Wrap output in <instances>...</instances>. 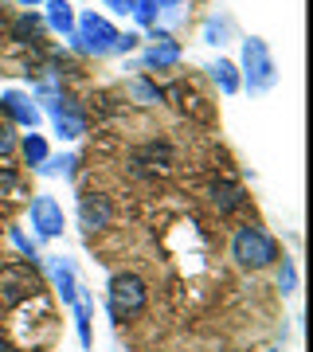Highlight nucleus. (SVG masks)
I'll return each mask as SVG.
<instances>
[{"instance_id":"423d86ee","label":"nucleus","mask_w":313,"mask_h":352,"mask_svg":"<svg viewBox=\"0 0 313 352\" xmlns=\"http://www.w3.org/2000/svg\"><path fill=\"white\" fill-rule=\"evenodd\" d=\"M47 110H51V122H55V133H59L63 141H78L87 133V118H83V110L75 106V98L59 94L55 102H47Z\"/></svg>"},{"instance_id":"7c9ffc66","label":"nucleus","mask_w":313,"mask_h":352,"mask_svg":"<svg viewBox=\"0 0 313 352\" xmlns=\"http://www.w3.org/2000/svg\"><path fill=\"white\" fill-rule=\"evenodd\" d=\"M0 235H4V227H0Z\"/></svg>"},{"instance_id":"bb28decb","label":"nucleus","mask_w":313,"mask_h":352,"mask_svg":"<svg viewBox=\"0 0 313 352\" xmlns=\"http://www.w3.org/2000/svg\"><path fill=\"white\" fill-rule=\"evenodd\" d=\"M106 8H114L118 16H125L129 12V0H106Z\"/></svg>"},{"instance_id":"f257e3e1","label":"nucleus","mask_w":313,"mask_h":352,"mask_svg":"<svg viewBox=\"0 0 313 352\" xmlns=\"http://www.w3.org/2000/svg\"><path fill=\"white\" fill-rule=\"evenodd\" d=\"M239 87H247L250 94H266V90H274L278 82V63L270 47H266V39L250 36L243 39V55H239Z\"/></svg>"},{"instance_id":"1a4fd4ad","label":"nucleus","mask_w":313,"mask_h":352,"mask_svg":"<svg viewBox=\"0 0 313 352\" xmlns=\"http://www.w3.org/2000/svg\"><path fill=\"white\" fill-rule=\"evenodd\" d=\"M0 110L8 113L16 126L32 129V133H36L39 118H43V113H39V106H36V98H28L24 90H4V94H0Z\"/></svg>"},{"instance_id":"f3484780","label":"nucleus","mask_w":313,"mask_h":352,"mask_svg":"<svg viewBox=\"0 0 313 352\" xmlns=\"http://www.w3.org/2000/svg\"><path fill=\"white\" fill-rule=\"evenodd\" d=\"M125 90H129V94L141 102V106H153V102H161V98H164L161 90L149 82V78H129V82H125Z\"/></svg>"},{"instance_id":"cd10ccee","label":"nucleus","mask_w":313,"mask_h":352,"mask_svg":"<svg viewBox=\"0 0 313 352\" xmlns=\"http://www.w3.org/2000/svg\"><path fill=\"white\" fill-rule=\"evenodd\" d=\"M157 8H173V4H184V0H153Z\"/></svg>"},{"instance_id":"f03ea898","label":"nucleus","mask_w":313,"mask_h":352,"mask_svg":"<svg viewBox=\"0 0 313 352\" xmlns=\"http://www.w3.org/2000/svg\"><path fill=\"white\" fill-rule=\"evenodd\" d=\"M231 258H235L243 270H266V266L278 263V243L274 235H266L263 227H239L235 239H231Z\"/></svg>"},{"instance_id":"4468645a","label":"nucleus","mask_w":313,"mask_h":352,"mask_svg":"<svg viewBox=\"0 0 313 352\" xmlns=\"http://www.w3.org/2000/svg\"><path fill=\"white\" fill-rule=\"evenodd\" d=\"M208 75H212V82L224 90L227 98H231V94H239V67L231 63V59H215V63L208 67Z\"/></svg>"},{"instance_id":"39448f33","label":"nucleus","mask_w":313,"mask_h":352,"mask_svg":"<svg viewBox=\"0 0 313 352\" xmlns=\"http://www.w3.org/2000/svg\"><path fill=\"white\" fill-rule=\"evenodd\" d=\"M39 289H43V282H39V274L32 270V263L0 266V302L4 305H20V302H28V298H36Z\"/></svg>"},{"instance_id":"9d476101","label":"nucleus","mask_w":313,"mask_h":352,"mask_svg":"<svg viewBox=\"0 0 313 352\" xmlns=\"http://www.w3.org/2000/svg\"><path fill=\"white\" fill-rule=\"evenodd\" d=\"M176 63H180V43H176L169 32L157 28V32H153V47L141 55V67H145V71H164V67H176Z\"/></svg>"},{"instance_id":"dca6fc26","label":"nucleus","mask_w":313,"mask_h":352,"mask_svg":"<svg viewBox=\"0 0 313 352\" xmlns=\"http://www.w3.org/2000/svg\"><path fill=\"white\" fill-rule=\"evenodd\" d=\"M20 153H24L28 164H36V168H39V164L47 161V141L39 138V133H28V138L20 141Z\"/></svg>"},{"instance_id":"a878e982","label":"nucleus","mask_w":313,"mask_h":352,"mask_svg":"<svg viewBox=\"0 0 313 352\" xmlns=\"http://www.w3.org/2000/svg\"><path fill=\"white\" fill-rule=\"evenodd\" d=\"M12 145H16L12 126H0V157H4V153H12Z\"/></svg>"},{"instance_id":"f8f14e48","label":"nucleus","mask_w":313,"mask_h":352,"mask_svg":"<svg viewBox=\"0 0 313 352\" xmlns=\"http://www.w3.org/2000/svg\"><path fill=\"white\" fill-rule=\"evenodd\" d=\"M47 274H51V282H55V289L63 294V302L75 305V298H78L75 263H71V258H63V254H51V258H47Z\"/></svg>"},{"instance_id":"c756f323","label":"nucleus","mask_w":313,"mask_h":352,"mask_svg":"<svg viewBox=\"0 0 313 352\" xmlns=\"http://www.w3.org/2000/svg\"><path fill=\"white\" fill-rule=\"evenodd\" d=\"M0 352H16V349L8 344V340H0Z\"/></svg>"},{"instance_id":"393cba45","label":"nucleus","mask_w":313,"mask_h":352,"mask_svg":"<svg viewBox=\"0 0 313 352\" xmlns=\"http://www.w3.org/2000/svg\"><path fill=\"white\" fill-rule=\"evenodd\" d=\"M0 188H4V192H16V188H20V180H16L12 168H0Z\"/></svg>"},{"instance_id":"2f4dec72","label":"nucleus","mask_w":313,"mask_h":352,"mask_svg":"<svg viewBox=\"0 0 313 352\" xmlns=\"http://www.w3.org/2000/svg\"><path fill=\"white\" fill-rule=\"evenodd\" d=\"M266 352H274V349H266Z\"/></svg>"},{"instance_id":"4be33fe9","label":"nucleus","mask_w":313,"mask_h":352,"mask_svg":"<svg viewBox=\"0 0 313 352\" xmlns=\"http://www.w3.org/2000/svg\"><path fill=\"white\" fill-rule=\"evenodd\" d=\"M36 32H39V20L32 12H24L20 20H16V39L20 43H28V39H36Z\"/></svg>"},{"instance_id":"c85d7f7f","label":"nucleus","mask_w":313,"mask_h":352,"mask_svg":"<svg viewBox=\"0 0 313 352\" xmlns=\"http://www.w3.org/2000/svg\"><path fill=\"white\" fill-rule=\"evenodd\" d=\"M20 4H24V8H36V4H43V0H20Z\"/></svg>"},{"instance_id":"412c9836","label":"nucleus","mask_w":313,"mask_h":352,"mask_svg":"<svg viewBox=\"0 0 313 352\" xmlns=\"http://www.w3.org/2000/svg\"><path fill=\"white\" fill-rule=\"evenodd\" d=\"M278 289H282L286 298L298 289V266L290 263V258H282V266H278Z\"/></svg>"},{"instance_id":"20e7f679","label":"nucleus","mask_w":313,"mask_h":352,"mask_svg":"<svg viewBox=\"0 0 313 352\" xmlns=\"http://www.w3.org/2000/svg\"><path fill=\"white\" fill-rule=\"evenodd\" d=\"M71 39H75V47L83 51V55H110L114 39H118V28H114L106 16H98V12H83L75 20Z\"/></svg>"},{"instance_id":"aec40b11","label":"nucleus","mask_w":313,"mask_h":352,"mask_svg":"<svg viewBox=\"0 0 313 352\" xmlns=\"http://www.w3.org/2000/svg\"><path fill=\"white\" fill-rule=\"evenodd\" d=\"M129 16L141 28H157V4L153 0H129Z\"/></svg>"},{"instance_id":"6ab92c4d","label":"nucleus","mask_w":313,"mask_h":352,"mask_svg":"<svg viewBox=\"0 0 313 352\" xmlns=\"http://www.w3.org/2000/svg\"><path fill=\"white\" fill-rule=\"evenodd\" d=\"M75 161H78V157H75V153H63V157H47V161H43V164H39V168H36V173H43V176H71V173H75Z\"/></svg>"},{"instance_id":"6e6552de","label":"nucleus","mask_w":313,"mask_h":352,"mask_svg":"<svg viewBox=\"0 0 313 352\" xmlns=\"http://www.w3.org/2000/svg\"><path fill=\"white\" fill-rule=\"evenodd\" d=\"M114 223V204L110 196H102V192H87L83 200H78V227L83 231H102V227Z\"/></svg>"},{"instance_id":"0eeeda50","label":"nucleus","mask_w":313,"mask_h":352,"mask_svg":"<svg viewBox=\"0 0 313 352\" xmlns=\"http://www.w3.org/2000/svg\"><path fill=\"white\" fill-rule=\"evenodd\" d=\"M63 208L55 196H36L32 200V227H36V235L39 239H59L63 235Z\"/></svg>"},{"instance_id":"2eb2a0df","label":"nucleus","mask_w":313,"mask_h":352,"mask_svg":"<svg viewBox=\"0 0 313 352\" xmlns=\"http://www.w3.org/2000/svg\"><path fill=\"white\" fill-rule=\"evenodd\" d=\"M227 32H231V20L227 16H208L204 20V43H212V47H219V43H227Z\"/></svg>"},{"instance_id":"ddd939ff","label":"nucleus","mask_w":313,"mask_h":352,"mask_svg":"<svg viewBox=\"0 0 313 352\" xmlns=\"http://www.w3.org/2000/svg\"><path fill=\"white\" fill-rule=\"evenodd\" d=\"M43 8H47V24L59 32V36H71L75 32V8L67 4V0H43Z\"/></svg>"},{"instance_id":"7ed1b4c3","label":"nucleus","mask_w":313,"mask_h":352,"mask_svg":"<svg viewBox=\"0 0 313 352\" xmlns=\"http://www.w3.org/2000/svg\"><path fill=\"white\" fill-rule=\"evenodd\" d=\"M110 317L114 321H125V317H138L145 305H149V286L141 282L133 270H122V274L110 278Z\"/></svg>"},{"instance_id":"9b49d317","label":"nucleus","mask_w":313,"mask_h":352,"mask_svg":"<svg viewBox=\"0 0 313 352\" xmlns=\"http://www.w3.org/2000/svg\"><path fill=\"white\" fill-rule=\"evenodd\" d=\"M208 204H212L219 215H231L247 204V192H243V184H235V180H212V184H208Z\"/></svg>"},{"instance_id":"a211bd4d","label":"nucleus","mask_w":313,"mask_h":352,"mask_svg":"<svg viewBox=\"0 0 313 352\" xmlns=\"http://www.w3.org/2000/svg\"><path fill=\"white\" fill-rule=\"evenodd\" d=\"M75 329H78V344L90 349V302L83 294L75 298Z\"/></svg>"},{"instance_id":"5701e85b","label":"nucleus","mask_w":313,"mask_h":352,"mask_svg":"<svg viewBox=\"0 0 313 352\" xmlns=\"http://www.w3.org/2000/svg\"><path fill=\"white\" fill-rule=\"evenodd\" d=\"M12 243H16V247H20V251L28 254V258H39V247H36L32 239H28L24 231H16V227H12Z\"/></svg>"},{"instance_id":"b1692460","label":"nucleus","mask_w":313,"mask_h":352,"mask_svg":"<svg viewBox=\"0 0 313 352\" xmlns=\"http://www.w3.org/2000/svg\"><path fill=\"white\" fill-rule=\"evenodd\" d=\"M138 39H141V36H133V32H125V36L118 32V39H114V51H122V55H125V51L138 47Z\"/></svg>"}]
</instances>
